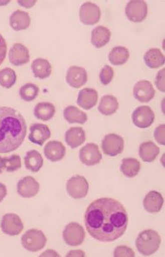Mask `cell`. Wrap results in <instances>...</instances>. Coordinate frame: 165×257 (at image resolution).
<instances>
[{"mask_svg":"<svg viewBox=\"0 0 165 257\" xmlns=\"http://www.w3.org/2000/svg\"><path fill=\"white\" fill-rule=\"evenodd\" d=\"M128 214L117 200L103 197L88 206L84 223L91 237L104 242L114 241L123 236L128 226Z\"/></svg>","mask_w":165,"mask_h":257,"instance_id":"6da1fadb","label":"cell"},{"mask_svg":"<svg viewBox=\"0 0 165 257\" xmlns=\"http://www.w3.org/2000/svg\"><path fill=\"white\" fill-rule=\"evenodd\" d=\"M27 125L23 115L10 107H0V153H10L23 144Z\"/></svg>","mask_w":165,"mask_h":257,"instance_id":"7a4b0ae2","label":"cell"},{"mask_svg":"<svg viewBox=\"0 0 165 257\" xmlns=\"http://www.w3.org/2000/svg\"><path fill=\"white\" fill-rule=\"evenodd\" d=\"M161 244V237L157 232L147 229L141 232L136 240V247L140 254L149 256L158 250Z\"/></svg>","mask_w":165,"mask_h":257,"instance_id":"3957f363","label":"cell"},{"mask_svg":"<svg viewBox=\"0 0 165 257\" xmlns=\"http://www.w3.org/2000/svg\"><path fill=\"white\" fill-rule=\"evenodd\" d=\"M46 236L43 231L32 228L26 231L21 238V242L26 250L37 252L41 250L46 244Z\"/></svg>","mask_w":165,"mask_h":257,"instance_id":"277c9868","label":"cell"},{"mask_svg":"<svg viewBox=\"0 0 165 257\" xmlns=\"http://www.w3.org/2000/svg\"><path fill=\"white\" fill-rule=\"evenodd\" d=\"M66 190L70 196L74 199H82L87 196L89 183L85 177L77 175L71 177L66 183Z\"/></svg>","mask_w":165,"mask_h":257,"instance_id":"5b68a950","label":"cell"},{"mask_svg":"<svg viewBox=\"0 0 165 257\" xmlns=\"http://www.w3.org/2000/svg\"><path fill=\"white\" fill-rule=\"evenodd\" d=\"M63 238L66 244L71 247H77L81 245L85 238L83 226L77 222H71L65 226L63 232Z\"/></svg>","mask_w":165,"mask_h":257,"instance_id":"8992f818","label":"cell"},{"mask_svg":"<svg viewBox=\"0 0 165 257\" xmlns=\"http://www.w3.org/2000/svg\"><path fill=\"white\" fill-rule=\"evenodd\" d=\"M125 14L131 22H142L148 15V6L145 1L132 0L127 5Z\"/></svg>","mask_w":165,"mask_h":257,"instance_id":"52a82bcc","label":"cell"},{"mask_svg":"<svg viewBox=\"0 0 165 257\" xmlns=\"http://www.w3.org/2000/svg\"><path fill=\"white\" fill-rule=\"evenodd\" d=\"M124 149V141L122 137L117 134H108L102 141V150L104 154L110 157H116L121 154Z\"/></svg>","mask_w":165,"mask_h":257,"instance_id":"ba28073f","label":"cell"},{"mask_svg":"<svg viewBox=\"0 0 165 257\" xmlns=\"http://www.w3.org/2000/svg\"><path fill=\"white\" fill-rule=\"evenodd\" d=\"M132 122L140 128H149L155 120V114L149 106L137 107L132 113Z\"/></svg>","mask_w":165,"mask_h":257,"instance_id":"9c48e42d","label":"cell"},{"mask_svg":"<svg viewBox=\"0 0 165 257\" xmlns=\"http://www.w3.org/2000/svg\"><path fill=\"white\" fill-rule=\"evenodd\" d=\"M79 18L85 26L96 25L100 20V8L91 2L83 4L79 10Z\"/></svg>","mask_w":165,"mask_h":257,"instance_id":"30bf717a","label":"cell"},{"mask_svg":"<svg viewBox=\"0 0 165 257\" xmlns=\"http://www.w3.org/2000/svg\"><path fill=\"white\" fill-rule=\"evenodd\" d=\"M1 228L2 231L7 235H20L23 231L24 224L20 216L16 214H7L4 215L1 220Z\"/></svg>","mask_w":165,"mask_h":257,"instance_id":"8fae6325","label":"cell"},{"mask_svg":"<svg viewBox=\"0 0 165 257\" xmlns=\"http://www.w3.org/2000/svg\"><path fill=\"white\" fill-rule=\"evenodd\" d=\"M79 158L82 163L85 165L93 166L100 163L102 160V154L97 145L87 144L79 151Z\"/></svg>","mask_w":165,"mask_h":257,"instance_id":"7c38bea8","label":"cell"},{"mask_svg":"<svg viewBox=\"0 0 165 257\" xmlns=\"http://www.w3.org/2000/svg\"><path fill=\"white\" fill-rule=\"evenodd\" d=\"M133 94L136 100L141 103H148L155 96V91L149 81H138L133 89Z\"/></svg>","mask_w":165,"mask_h":257,"instance_id":"4fadbf2b","label":"cell"},{"mask_svg":"<svg viewBox=\"0 0 165 257\" xmlns=\"http://www.w3.org/2000/svg\"><path fill=\"white\" fill-rule=\"evenodd\" d=\"M87 71L84 68L79 66H71L69 68L65 77L67 84L75 89L84 86L87 82Z\"/></svg>","mask_w":165,"mask_h":257,"instance_id":"5bb4252c","label":"cell"},{"mask_svg":"<svg viewBox=\"0 0 165 257\" xmlns=\"http://www.w3.org/2000/svg\"><path fill=\"white\" fill-rule=\"evenodd\" d=\"M39 189H40L39 183L33 177H24L23 179L19 181L17 185L19 195L24 198H31L37 196Z\"/></svg>","mask_w":165,"mask_h":257,"instance_id":"9a60e30c","label":"cell"},{"mask_svg":"<svg viewBox=\"0 0 165 257\" xmlns=\"http://www.w3.org/2000/svg\"><path fill=\"white\" fill-rule=\"evenodd\" d=\"M9 60L15 66H21L30 61L29 50L20 43L14 44L9 51Z\"/></svg>","mask_w":165,"mask_h":257,"instance_id":"2e32d148","label":"cell"},{"mask_svg":"<svg viewBox=\"0 0 165 257\" xmlns=\"http://www.w3.org/2000/svg\"><path fill=\"white\" fill-rule=\"evenodd\" d=\"M51 138V131L44 123H33L30 127L29 140L35 145L42 146Z\"/></svg>","mask_w":165,"mask_h":257,"instance_id":"e0dca14e","label":"cell"},{"mask_svg":"<svg viewBox=\"0 0 165 257\" xmlns=\"http://www.w3.org/2000/svg\"><path fill=\"white\" fill-rule=\"evenodd\" d=\"M97 99H98V94L97 90L91 88H84L79 91L77 103L78 106L89 110L97 104Z\"/></svg>","mask_w":165,"mask_h":257,"instance_id":"ac0fdd59","label":"cell"},{"mask_svg":"<svg viewBox=\"0 0 165 257\" xmlns=\"http://www.w3.org/2000/svg\"><path fill=\"white\" fill-rule=\"evenodd\" d=\"M45 156L48 160L52 162H58L65 158V145L59 141H50L44 149Z\"/></svg>","mask_w":165,"mask_h":257,"instance_id":"d6986e66","label":"cell"},{"mask_svg":"<svg viewBox=\"0 0 165 257\" xmlns=\"http://www.w3.org/2000/svg\"><path fill=\"white\" fill-rule=\"evenodd\" d=\"M142 204L147 212L158 213L163 205V198L160 193L152 190L146 195Z\"/></svg>","mask_w":165,"mask_h":257,"instance_id":"ffe728a7","label":"cell"},{"mask_svg":"<svg viewBox=\"0 0 165 257\" xmlns=\"http://www.w3.org/2000/svg\"><path fill=\"white\" fill-rule=\"evenodd\" d=\"M85 140V132L81 127H71L65 133V142L71 149L78 148Z\"/></svg>","mask_w":165,"mask_h":257,"instance_id":"44dd1931","label":"cell"},{"mask_svg":"<svg viewBox=\"0 0 165 257\" xmlns=\"http://www.w3.org/2000/svg\"><path fill=\"white\" fill-rule=\"evenodd\" d=\"M31 25V18L26 12L17 10L10 18V26L14 31L20 32L26 30Z\"/></svg>","mask_w":165,"mask_h":257,"instance_id":"7402d4cb","label":"cell"},{"mask_svg":"<svg viewBox=\"0 0 165 257\" xmlns=\"http://www.w3.org/2000/svg\"><path fill=\"white\" fill-rule=\"evenodd\" d=\"M111 32L104 26H97L91 32V44L97 49L102 48L110 42Z\"/></svg>","mask_w":165,"mask_h":257,"instance_id":"603a6c76","label":"cell"},{"mask_svg":"<svg viewBox=\"0 0 165 257\" xmlns=\"http://www.w3.org/2000/svg\"><path fill=\"white\" fill-rule=\"evenodd\" d=\"M32 70L34 77L39 79H45L50 77L52 71V65L45 58L35 59L32 64Z\"/></svg>","mask_w":165,"mask_h":257,"instance_id":"cb8c5ba5","label":"cell"},{"mask_svg":"<svg viewBox=\"0 0 165 257\" xmlns=\"http://www.w3.org/2000/svg\"><path fill=\"white\" fill-rule=\"evenodd\" d=\"M146 65L150 69H157L164 64V55L159 49H149L143 56Z\"/></svg>","mask_w":165,"mask_h":257,"instance_id":"d4e9b609","label":"cell"},{"mask_svg":"<svg viewBox=\"0 0 165 257\" xmlns=\"http://www.w3.org/2000/svg\"><path fill=\"white\" fill-rule=\"evenodd\" d=\"M119 104L117 98L111 95H106L101 98L98 110L104 116H111L117 112Z\"/></svg>","mask_w":165,"mask_h":257,"instance_id":"484cf974","label":"cell"},{"mask_svg":"<svg viewBox=\"0 0 165 257\" xmlns=\"http://www.w3.org/2000/svg\"><path fill=\"white\" fill-rule=\"evenodd\" d=\"M160 153L158 147L153 143L149 141L142 143L139 147V157L143 162L152 163Z\"/></svg>","mask_w":165,"mask_h":257,"instance_id":"4316f807","label":"cell"},{"mask_svg":"<svg viewBox=\"0 0 165 257\" xmlns=\"http://www.w3.org/2000/svg\"><path fill=\"white\" fill-rule=\"evenodd\" d=\"M44 164L42 156L39 151H28L25 157V165L28 171L32 172H39L40 169L42 168Z\"/></svg>","mask_w":165,"mask_h":257,"instance_id":"83f0119b","label":"cell"},{"mask_svg":"<svg viewBox=\"0 0 165 257\" xmlns=\"http://www.w3.org/2000/svg\"><path fill=\"white\" fill-rule=\"evenodd\" d=\"M64 116L65 120L70 123H79L84 124V122H87V115L76 106L71 105L66 107L64 110Z\"/></svg>","mask_w":165,"mask_h":257,"instance_id":"f1b7e54d","label":"cell"},{"mask_svg":"<svg viewBox=\"0 0 165 257\" xmlns=\"http://www.w3.org/2000/svg\"><path fill=\"white\" fill-rule=\"evenodd\" d=\"M55 112V106L48 102L39 103L34 109V115L36 117L42 121H49L54 116Z\"/></svg>","mask_w":165,"mask_h":257,"instance_id":"f546056e","label":"cell"},{"mask_svg":"<svg viewBox=\"0 0 165 257\" xmlns=\"http://www.w3.org/2000/svg\"><path fill=\"white\" fill-rule=\"evenodd\" d=\"M141 169V164L139 161L136 158H123L121 164V172L127 177H136L137 174L139 173Z\"/></svg>","mask_w":165,"mask_h":257,"instance_id":"4dcf8cb0","label":"cell"},{"mask_svg":"<svg viewBox=\"0 0 165 257\" xmlns=\"http://www.w3.org/2000/svg\"><path fill=\"white\" fill-rule=\"evenodd\" d=\"M130 58L129 50L123 46L114 47L109 53V61L113 65H123Z\"/></svg>","mask_w":165,"mask_h":257,"instance_id":"1f68e13d","label":"cell"},{"mask_svg":"<svg viewBox=\"0 0 165 257\" xmlns=\"http://www.w3.org/2000/svg\"><path fill=\"white\" fill-rule=\"evenodd\" d=\"M17 75L16 72L13 71L11 68H5L0 71V85L10 89L16 84Z\"/></svg>","mask_w":165,"mask_h":257,"instance_id":"d6a6232c","label":"cell"},{"mask_svg":"<svg viewBox=\"0 0 165 257\" xmlns=\"http://www.w3.org/2000/svg\"><path fill=\"white\" fill-rule=\"evenodd\" d=\"M39 88L36 84H26L20 88V94L21 98L26 102H32L38 96Z\"/></svg>","mask_w":165,"mask_h":257,"instance_id":"836d02e7","label":"cell"},{"mask_svg":"<svg viewBox=\"0 0 165 257\" xmlns=\"http://www.w3.org/2000/svg\"><path fill=\"white\" fill-rule=\"evenodd\" d=\"M4 163H5V169L8 172H14L20 170L22 166L21 158L18 154L12 155L8 158H4Z\"/></svg>","mask_w":165,"mask_h":257,"instance_id":"e575fe53","label":"cell"},{"mask_svg":"<svg viewBox=\"0 0 165 257\" xmlns=\"http://www.w3.org/2000/svg\"><path fill=\"white\" fill-rule=\"evenodd\" d=\"M114 77V70L110 67V65H104V67L101 70L99 78L102 84L107 85L110 84Z\"/></svg>","mask_w":165,"mask_h":257,"instance_id":"d590c367","label":"cell"},{"mask_svg":"<svg viewBox=\"0 0 165 257\" xmlns=\"http://www.w3.org/2000/svg\"><path fill=\"white\" fill-rule=\"evenodd\" d=\"M114 256L115 257H134L135 253L130 247L126 246H119L115 248L114 250Z\"/></svg>","mask_w":165,"mask_h":257,"instance_id":"8d00e7d4","label":"cell"},{"mask_svg":"<svg viewBox=\"0 0 165 257\" xmlns=\"http://www.w3.org/2000/svg\"><path fill=\"white\" fill-rule=\"evenodd\" d=\"M164 130L165 125L162 123L161 125L157 126L154 132V137L159 145H164Z\"/></svg>","mask_w":165,"mask_h":257,"instance_id":"74e56055","label":"cell"},{"mask_svg":"<svg viewBox=\"0 0 165 257\" xmlns=\"http://www.w3.org/2000/svg\"><path fill=\"white\" fill-rule=\"evenodd\" d=\"M164 71V69H162L161 71H159L157 75H156V77H155V85H156V88L160 91H162V92H164L165 91Z\"/></svg>","mask_w":165,"mask_h":257,"instance_id":"f35d334b","label":"cell"},{"mask_svg":"<svg viewBox=\"0 0 165 257\" xmlns=\"http://www.w3.org/2000/svg\"><path fill=\"white\" fill-rule=\"evenodd\" d=\"M7 52V41L4 39L3 36L0 34V65L3 64L4 60L6 59Z\"/></svg>","mask_w":165,"mask_h":257,"instance_id":"ab89813d","label":"cell"},{"mask_svg":"<svg viewBox=\"0 0 165 257\" xmlns=\"http://www.w3.org/2000/svg\"><path fill=\"white\" fill-rule=\"evenodd\" d=\"M7 189L5 184L0 183V203L3 201L4 198L7 196Z\"/></svg>","mask_w":165,"mask_h":257,"instance_id":"60d3db41","label":"cell"},{"mask_svg":"<svg viewBox=\"0 0 165 257\" xmlns=\"http://www.w3.org/2000/svg\"><path fill=\"white\" fill-rule=\"evenodd\" d=\"M37 1H19V4L22 7H26V8H31L35 5Z\"/></svg>","mask_w":165,"mask_h":257,"instance_id":"b9f144b4","label":"cell"},{"mask_svg":"<svg viewBox=\"0 0 165 257\" xmlns=\"http://www.w3.org/2000/svg\"><path fill=\"white\" fill-rule=\"evenodd\" d=\"M84 252L82 250H71L67 254V256H84Z\"/></svg>","mask_w":165,"mask_h":257,"instance_id":"7bdbcfd3","label":"cell"},{"mask_svg":"<svg viewBox=\"0 0 165 257\" xmlns=\"http://www.w3.org/2000/svg\"><path fill=\"white\" fill-rule=\"evenodd\" d=\"M49 254H53L52 255L53 256H59V254L55 252V251L52 250V249H50V250L46 251V252H44L42 254H40V256H46V255H49ZM51 255V254H50Z\"/></svg>","mask_w":165,"mask_h":257,"instance_id":"ee69618b","label":"cell"},{"mask_svg":"<svg viewBox=\"0 0 165 257\" xmlns=\"http://www.w3.org/2000/svg\"><path fill=\"white\" fill-rule=\"evenodd\" d=\"M4 168H5V163H4V158L0 157V174L3 172Z\"/></svg>","mask_w":165,"mask_h":257,"instance_id":"f6af8a7d","label":"cell"}]
</instances>
